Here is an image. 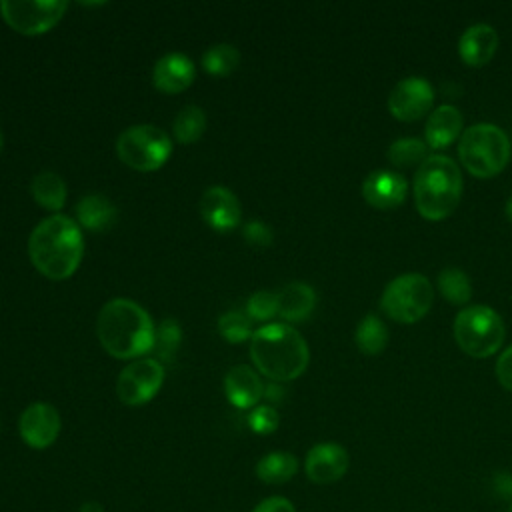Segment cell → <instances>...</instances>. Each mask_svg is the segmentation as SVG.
<instances>
[{"mask_svg": "<svg viewBox=\"0 0 512 512\" xmlns=\"http://www.w3.org/2000/svg\"><path fill=\"white\" fill-rule=\"evenodd\" d=\"M28 256L42 276L50 280L70 278L84 256L80 224L64 214L40 220L30 232Z\"/></svg>", "mask_w": 512, "mask_h": 512, "instance_id": "1", "label": "cell"}, {"mask_svg": "<svg viewBox=\"0 0 512 512\" xmlns=\"http://www.w3.org/2000/svg\"><path fill=\"white\" fill-rule=\"evenodd\" d=\"M100 346L118 360H132L154 350L156 326L150 314L130 298L108 300L96 318Z\"/></svg>", "mask_w": 512, "mask_h": 512, "instance_id": "2", "label": "cell"}, {"mask_svg": "<svg viewBox=\"0 0 512 512\" xmlns=\"http://www.w3.org/2000/svg\"><path fill=\"white\" fill-rule=\"evenodd\" d=\"M250 358L266 378L290 382L308 368L310 350L290 324H266L250 338Z\"/></svg>", "mask_w": 512, "mask_h": 512, "instance_id": "3", "label": "cell"}, {"mask_svg": "<svg viewBox=\"0 0 512 512\" xmlns=\"http://www.w3.org/2000/svg\"><path fill=\"white\" fill-rule=\"evenodd\" d=\"M462 188V172L452 158L444 154L428 156L414 178L418 214L432 222L448 218L462 198Z\"/></svg>", "mask_w": 512, "mask_h": 512, "instance_id": "4", "label": "cell"}, {"mask_svg": "<svg viewBox=\"0 0 512 512\" xmlns=\"http://www.w3.org/2000/svg\"><path fill=\"white\" fill-rule=\"evenodd\" d=\"M512 154L510 140L496 124L480 122L466 128L458 142L462 166L476 178H492L500 174Z\"/></svg>", "mask_w": 512, "mask_h": 512, "instance_id": "5", "label": "cell"}, {"mask_svg": "<svg viewBox=\"0 0 512 512\" xmlns=\"http://www.w3.org/2000/svg\"><path fill=\"white\" fill-rule=\"evenodd\" d=\"M504 334L506 330L500 314L482 304L466 306L454 320L456 344L472 358H488L498 352Z\"/></svg>", "mask_w": 512, "mask_h": 512, "instance_id": "6", "label": "cell"}, {"mask_svg": "<svg viewBox=\"0 0 512 512\" xmlns=\"http://www.w3.org/2000/svg\"><path fill=\"white\" fill-rule=\"evenodd\" d=\"M434 302V290L426 276L408 272L396 276L382 292L380 308L384 314L400 324H414L422 320Z\"/></svg>", "mask_w": 512, "mask_h": 512, "instance_id": "7", "label": "cell"}, {"mask_svg": "<svg viewBox=\"0 0 512 512\" xmlns=\"http://www.w3.org/2000/svg\"><path fill=\"white\" fill-rule=\"evenodd\" d=\"M116 154L126 166L138 172H152L162 168L170 158L172 140L158 126L136 124L120 132L116 138Z\"/></svg>", "mask_w": 512, "mask_h": 512, "instance_id": "8", "label": "cell"}, {"mask_svg": "<svg viewBox=\"0 0 512 512\" xmlns=\"http://www.w3.org/2000/svg\"><path fill=\"white\" fill-rule=\"evenodd\" d=\"M68 8L64 0H4L0 14L4 22L18 34L38 36L60 22Z\"/></svg>", "mask_w": 512, "mask_h": 512, "instance_id": "9", "label": "cell"}, {"mask_svg": "<svg viewBox=\"0 0 512 512\" xmlns=\"http://www.w3.org/2000/svg\"><path fill=\"white\" fill-rule=\"evenodd\" d=\"M164 364L156 358H140L130 362L116 378V396L126 406H142L150 402L164 382Z\"/></svg>", "mask_w": 512, "mask_h": 512, "instance_id": "10", "label": "cell"}, {"mask_svg": "<svg viewBox=\"0 0 512 512\" xmlns=\"http://www.w3.org/2000/svg\"><path fill=\"white\" fill-rule=\"evenodd\" d=\"M434 88L422 76L400 80L388 94V112L400 122H416L426 116L434 104Z\"/></svg>", "mask_w": 512, "mask_h": 512, "instance_id": "11", "label": "cell"}, {"mask_svg": "<svg viewBox=\"0 0 512 512\" xmlns=\"http://www.w3.org/2000/svg\"><path fill=\"white\" fill-rule=\"evenodd\" d=\"M18 432L30 448H48L60 434V414L48 402H32L18 418Z\"/></svg>", "mask_w": 512, "mask_h": 512, "instance_id": "12", "label": "cell"}, {"mask_svg": "<svg viewBox=\"0 0 512 512\" xmlns=\"http://www.w3.org/2000/svg\"><path fill=\"white\" fill-rule=\"evenodd\" d=\"M200 216L216 232H228L240 224L242 208L236 194L226 186H210L198 202Z\"/></svg>", "mask_w": 512, "mask_h": 512, "instance_id": "13", "label": "cell"}, {"mask_svg": "<svg viewBox=\"0 0 512 512\" xmlns=\"http://www.w3.org/2000/svg\"><path fill=\"white\" fill-rule=\"evenodd\" d=\"M350 466V456L344 446L336 442H320L306 454L304 470L314 484H332L340 480Z\"/></svg>", "mask_w": 512, "mask_h": 512, "instance_id": "14", "label": "cell"}, {"mask_svg": "<svg viewBox=\"0 0 512 512\" xmlns=\"http://www.w3.org/2000/svg\"><path fill=\"white\" fill-rule=\"evenodd\" d=\"M196 78L194 62L182 52L164 54L152 68V84L164 94L184 92Z\"/></svg>", "mask_w": 512, "mask_h": 512, "instance_id": "15", "label": "cell"}, {"mask_svg": "<svg viewBox=\"0 0 512 512\" xmlns=\"http://www.w3.org/2000/svg\"><path fill=\"white\" fill-rule=\"evenodd\" d=\"M406 180L388 170L370 172L362 182V198L376 210H392L400 206L406 198Z\"/></svg>", "mask_w": 512, "mask_h": 512, "instance_id": "16", "label": "cell"}, {"mask_svg": "<svg viewBox=\"0 0 512 512\" xmlns=\"http://www.w3.org/2000/svg\"><path fill=\"white\" fill-rule=\"evenodd\" d=\"M498 50V34L488 24H474L458 40V56L466 66H486Z\"/></svg>", "mask_w": 512, "mask_h": 512, "instance_id": "17", "label": "cell"}, {"mask_svg": "<svg viewBox=\"0 0 512 512\" xmlns=\"http://www.w3.org/2000/svg\"><path fill=\"white\" fill-rule=\"evenodd\" d=\"M224 392L232 406L246 410L258 406L264 396V384L250 366L238 364L228 370L224 378Z\"/></svg>", "mask_w": 512, "mask_h": 512, "instance_id": "18", "label": "cell"}, {"mask_svg": "<svg viewBox=\"0 0 512 512\" xmlns=\"http://www.w3.org/2000/svg\"><path fill=\"white\" fill-rule=\"evenodd\" d=\"M462 126H464V116L456 106L452 104L438 106L428 116V122L424 128L428 148L432 150L448 148L462 134Z\"/></svg>", "mask_w": 512, "mask_h": 512, "instance_id": "19", "label": "cell"}, {"mask_svg": "<svg viewBox=\"0 0 512 512\" xmlns=\"http://www.w3.org/2000/svg\"><path fill=\"white\" fill-rule=\"evenodd\" d=\"M316 306V292L306 282H290L278 292V316L286 322H304Z\"/></svg>", "mask_w": 512, "mask_h": 512, "instance_id": "20", "label": "cell"}, {"mask_svg": "<svg viewBox=\"0 0 512 512\" xmlns=\"http://www.w3.org/2000/svg\"><path fill=\"white\" fill-rule=\"evenodd\" d=\"M78 224L90 232H104L116 220V206L102 194H86L76 204Z\"/></svg>", "mask_w": 512, "mask_h": 512, "instance_id": "21", "label": "cell"}, {"mask_svg": "<svg viewBox=\"0 0 512 512\" xmlns=\"http://www.w3.org/2000/svg\"><path fill=\"white\" fill-rule=\"evenodd\" d=\"M30 192H32L34 202L50 212H58L64 206L66 194H68L62 176H58L56 172H50V170L34 176Z\"/></svg>", "mask_w": 512, "mask_h": 512, "instance_id": "22", "label": "cell"}, {"mask_svg": "<svg viewBox=\"0 0 512 512\" xmlns=\"http://www.w3.org/2000/svg\"><path fill=\"white\" fill-rule=\"evenodd\" d=\"M298 472V460L290 452H270L256 464V476L266 484H284Z\"/></svg>", "mask_w": 512, "mask_h": 512, "instance_id": "23", "label": "cell"}, {"mask_svg": "<svg viewBox=\"0 0 512 512\" xmlns=\"http://www.w3.org/2000/svg\"><path fill=\"white\" fill-rule=\"evenodd\" d=\"M354 342L362 354L376 356L388 344V328L376 314H366L356 326Z\"/></svg>", "mask_w": 512, "mask_h": 512, "instance_id": "24", "label": "cell"}, {"mask_svg": "<svg viewBox=\"0 0 512 512\" xmlns=\"http://www.w3.org/2000/svg\"><path fill=\"white\" fill-rule=\"evenodd\" d=\"M438 290L442 298L454 306H464L472 298L470 278L460 268H444L438 274Z\"/></svg>", "mask_w": 512, "mask_h": 512, "instance_id": "25", "label": "cell"}, {"mask_svg": "<svg viewBox=\"0 0 512 512\" xmlns=\"http://www.w3.org/2000/svg\"><path fill=\"white\" fill-rule=\"evenodd\" d=\"M428 158V144L420 138H398L388 148V160L396 168L422 166Z\"/></svg>", "mask_w": 512, "mask_h": 512, "instance_id": "26", "label": "cell"}, {"mask_svg": "<svg viewBox=\"0 0 512 512\" xmlns=\"http://www.w3.org/2000/svg\"><path fill=\"white\" fill-rule=\"evenodd\" d=\"M172 130H174V136L180 144H192L196 142L204 130H206V114L200 106H184L176 118H174V124H172Z\"/></svg>", "mask_w": 512, "mask_h": 512, "instance_id": "27", "label": "cell"}, {"mask_svg": "<svg viewBox=\"0 0 512 512\" xmlns=\"http://www.w3.org/2000/svg\"><path fill=\"white\" fill-rule=\"evenodd\" d=\"M240 64V52L232 44H214L202 54V68L212 76H228Z\"/></svg>", "mask_w": 512, "mask_h": 512, "instance_id": "28", "label": "cell"}, {"mask_svg": "<svg viewBox=\"0 0 512 512\" xmlns=\"http://www.w3.org/2000/svg\"><path fill=\"white\" fill-rule=\"evenodd\" d=\"M182 344V328L174 318L162 320V324L156 328V340H154V352L158 362H172L178 348Z\"/></svg>", "mask_w": 512, "mask_h": 512, "instance_id": "29", "label": "cell"}, {"mask_svg": "<svg viewBox=\"0 0 512 512\" xmlns=\"http://www.w3.org/2000/svg\"><path fill=\"white\" fill-rule=\"evenodd\" d=\"M218 334L230 342V344H240L246 342L248 338L254 336L252 332V320L246 312L240 310H228L218 318Z\"/></svg>", "mask_w": 512, "mask_h": 512, "instance_id": "30", "label": "cell"}, {"mask_svg": "<svg viewBox=\"0 0 512 512\" xmlns=\"http://www.w3.org/2000/svg\"><path fill=\"white\" fill-rule=\"evenodd\" d=\"M246 314L252 322H264L278 314V294L270 290L254 292L246 302Z\"/></svg>", "mask_w": 512, "mask_h": 512, "instance_id": "31", "label": "cell"}, {"mask_svg": "<svg viewBox=\"0 0 512 512\" xmlns=\"http://www.w3.org/2000/svg\"><path fill=\"white\" fill-rule=\"evenodd\" d=\"M280 424V416L274 406L258 404L248 414V426L256 434H272Z\"/></svg>", "mask_w": 512, "mask_h": 512, "instance_id": "32", "label": "cell"}, {"mask_svg": "<svg viewBox=\"0 0 512 512\" xmlns=\"http://www.w3.org/2000/svg\"><path fill=\"white\" fill-rule=\"evenodd\" d=\"M242 234H244L246 242L252 244V246H256V248H266V246H270L272 240H274L272 228H270L266 222H262V220H250V222H246L244 228H242Z\"/></svg>", "mask_w": 512, "mask_h": 512, "instance_id": "33", "label": "cell"}, {"mask_svg": "<svg viewBox=\"0 0 512 512\" xmlns=\"http://www.w3.org/2000/svg\"><path fill=\"white\" fill-rule=\"evenodd\" d=\"M496 378L502 388L512 392V346H508L496 360Z\"/></svg>", "mask_w": 512, "mask_h": 512, "instance_id": "34", "label": "cell"}, {"mask_svg": "<svg viewBox=\"0 0 512 512\" xmlns=\"http://www.w3.org/2000/svg\"><path fill=\"white\" fill-rule=\"evenodd\" d=\"M252 512H296V508L284 496H270V498L262 500Z\"/></svg>", "mask_w": 512, "mask_h": 512, "instance_id": "35", "label": "cell"}, {"mask_svg": "<svg viewBox=\"0 0 512 512\" xmlns=\"http://www.w3.org/2000/svg\"><path fill=\"white\" fill-rule=\"evenodd\" d=\"M492 486H494V492L500 498H510L512 500V476L508 472H498L492 480Z\"/></svg>", "mask_w": 512, "mask_h": 512, "instance_id": "36", "label": "cell"}, {"mask_svg": "<svg viewBox=\"0 0 512 512\" xmlns=\"http://www.w3.org/2000/svg\"><path fill=\"white\" fill-rule=\"evenodd\" d=\"M80 512H104V508L98 502H84L80 506Z\"/></svg>", "mask_w": 512, "mask_h": 512, "instance_id": "37", "label": "cell"}, {"mask_svg": "<svg viewBox=\"0 0 512 512\" xmlns=\"http://www.w3.org/2000/svg\"><path fill=\"white\" fill-rule=\"evenodd\" d=\"M506 216H508V220L512 222V196H510L508 202H506Z\"/></svg>", "mask_w": 512, "mask_h": 512, "instance_id": "38", "label": "cell"}, {"mask_svg": "<svg viewBox=\"0 0 512 512\" xmlns=\"http://www.w3.org/2000/svg\"><path fill=\"white\" fill-rule=\"evenodd\" d=\"M2 146H4V136H2V130H0V150H2Z\"/></svg>", "mask_w": 512, "mask_h": 512, "instance_id": "39", "label": "cell"}, {"mask_svg": "<svg viewBox=\"0 0 512 512\" xmlns=\"http://www.w3.org/2000/svg\"><path fill=\"white\" fill-rule=\"evenodd\" d=\"M506 512H512V500L508 502V508H506Z\"/></svg>", "mask_w": 512, "mask_h": 512, "instance_id": "40", "label": "cell"}]
</instances>
